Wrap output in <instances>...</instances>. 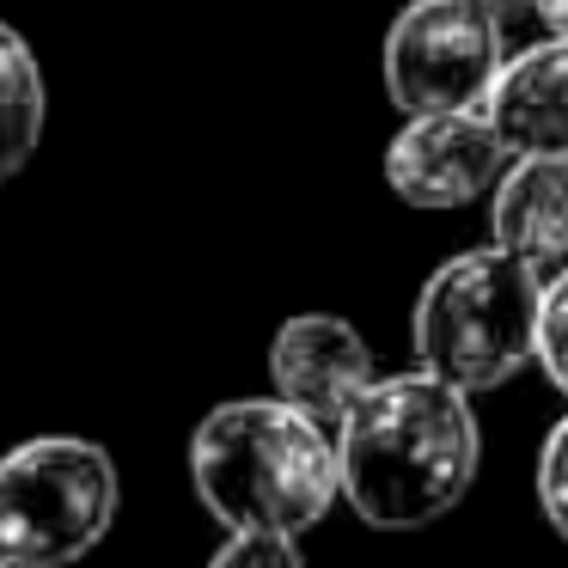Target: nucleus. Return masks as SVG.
Segmentation results:
<instances>
[{"mask_svg": "<svg viewBox=\"0 0 568 568\" xmlns=\"http://www.w3.org/2000/svg\"><path fill=\"white\" fill-rule=\"evenodd\" d=\"M336 495L379 531L446 519L477 483L483 434L470 392L434 373H385L336 416Z\"/></svg>", "mask_w": 568, "mask_h": 568, "instance_id": "1", "label": "nucleus"}, {"mask_svg": "<svg viewBox=\"0 0 568 568\" xmlns=\"http://www.w3.org/2000/svg\"><path fill=\"white\" fill-rule=\"evenodd\" d=\"M190 483L226 531L300 538L336 501V440L282 397H233L190 434Z\"/></svg>", "mask_w": 568, "mask_h": 568, "instance_id": "2", "label": "nucleus"}, {"mask_svg": "<svg viewBox=\"0 0 568 568\" xmlns=\"http://www.w3.org/2000/svg\"><path fill=\"white\" fill-rule=\"evenodd\" d=\"M544 275L507 257L501 245L458 251L422 282L416 300V361L422 373L458 392H495L531 361Z\"/></svg>", "mask_w": 568, "mask_h": 568, "instance_id": "3", "label": "nucleus"}, {"mask_svg": "<svg viewBox=\"0 0 568 568\" xmlns=\"http://www.w3.org/2000/svg\"><path fill=\"white\" fill-rule=\"evenodd\" d=\"M116 458L80 434H38L0 458V556L7 568H68L111 531Z\"/></svg>", "mask_w": 568, "mask_h": 568, "instance_id": "4", "label": "nucleus"}, {"mask_svg": "<svg viewBox=\"0 0 568 568\" xmlns=\"http://www.w3.org/2000/svg\"><path fill=\"white\" fill-rule=\"evenodd\" d=\"M507 31L477 0H409L385 31V92L404 116L483 111L507 62Z\"/></svg>", "mask_w": 568, "mask_h": 568, "instance_id": "5", "label": "nucleus"}, {"mask_svg": "<svg viewBox=\"0 0 568 568\" xmlns=\"http://www.w3.org/2000/svg\"><path fill=\"white\" fill-rule=\"evenodd\" d=\"M501 165H507V148L483 111L409 116L385 141V184L409 209H465V202L489 196Z\"/></svg>", "mask_w": 568, "mask_h": 568, "instance_id": "6", "label": "nucleus"}, {"mask_svg": "<svg viewBox=\"0 0 568 568\" xmlns=\"http://www.w3.org/2000/svg\"><path fill=\"white\" fill-rule=\"evenodd\" d=\"M379 379L367 336L336 312H300L270 343V385L282 404L312 422H336L367 385Z\"/></svg>", "mask_w": 568, "mask_h": 568, "instance_id": "7", "label": "nucleus"}, {"mask_svg": "<svg viewBox=\"0 0 568 568\" xmlns=\"http://www.w3.org/2000/svg\"><path fill=\"white\" fill-rule=\"evenodd\" d=\"M483 116L501 135L507 160H526V153L568 160V38H544L507 55L483 99Z\"/></svg>", "mask_w": 568, "mask_h": 568, "instance_id": "8", "label": "nucleus"}, {"mask_svg": "<svg viewBox=\"0 0 568 568\" xmlns=\"http://www.w3.org/2000/svg\"><path fill=\"white\" fill-rule=\"evenodd\" d=\"M489 233L507 257L531 263L538 275L568 263V160L526 153L507 160L489 190Z\"/></svg>", "mask_w": 568, "mask_h": 568, "instance_id": "9", "label": "nucleus"}, {"mask_svg": "<svg viewBox=\"0 0 568 568\" xmlns=\"http://www.w3.org/2000/svg\"><path fill=\"white\" fill-rule=\"evenodd\" d=\"M43 141V68L13 26H0V184L31 165Z\"/></svg>", "mask_w": 568, "mask_h": 568, "instance_id": "10", "label": "nucleus"}, {"mask_svg": "<svg viewBox=\"0 0 568 568\" xmlns=\"http://www.w3.org/2000/svg\"><path fill=\"white\" fill-rule=\"evenodd\" d=\"M531 361L544 367V379L568 397V263L544 282L538 294V331H531Z\"/></svg>", "mask_w": 568, "mask_h": 568, "instance_id": "11", "label": "nucleus"}, {"mask_svg": "<svg viewBox=\"0 0 568 568\" xmlns=\"http://www.w3.org/2000/svg\"><path fill=\"white\" fill-rule=\"evenodd\" d=\"M209 568H306V556L287 531H233L209 556Z\"/></svg>", "mask_w": 568, "mask_h": 568, "instance_id": "12", "label": "nucleus"}, {"mask_svg": "<svg viewBox=\"0 0 568 568\" xmlns=\"http://www.w3.org/2000/svg\"><path fill=\"white\" fill-rule=\"evenodd\" d=\"M538 501L544 519L556 526V538L568 544V416L544 434V453H538Z\"/></svg>", "mask_w": 568, "mask_h": 568, "instance_id": "13", "label": "nucleus"}, {"mask_svg": "<svg viewBox=\"0 0 568 568\" xmlns=\"http://www.w3.org/2000/svg\"><path fill=\"white\" fill-rule=\"evenodd\" d=\"M477 7H483V13H489L501 31L519 26V19H531V0H477Z\"/></svg>", "mask_w": 568, "mask_h": 568, "instance_id": "14", "label": "nucleus"}, {"mask_svg": "<svg viewBox=\"0 0 568 568\" xmlns=\"http://www.w3.org/2000/svg\"><path fill=\"white\" fill-rule=\"evenodd\" d=\"M531 19H544L550 38H568V0H531Z\"/></svg>", "mask_w": 568, "mask_h": 568, "instance_id": "15", "label": "nucleus"}, {"mask_svg": "<svg viewBox=\"0 0 568 568\" xmlns=\"http://www.w3.org/2000/svg\"><path fill=\"white\" fill-rule=\"evenodd\" d=\"M0 568H7V556H0Z\"/></svg>", "mask_w": 568, "mask_h": 568, "instance_id": "16", "label": "nucleus"}]
</instances>
